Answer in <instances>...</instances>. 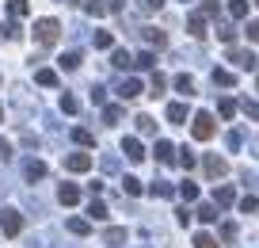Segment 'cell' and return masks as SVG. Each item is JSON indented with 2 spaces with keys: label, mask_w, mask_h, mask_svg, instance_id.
Returning a JSON list of instances; mask_svg holds the SVG:
<instances>
[{
  "label": "cell",
  "mask_w": 259,
  "mask_h": 248,
  "mask_svg": "<svg viewBox=\"0 0 259 248\" xmlns=\"http://www.w3.org/2000/svg\"><path fill=\"white\" fill-rule=\"evenodd\" d=\"M61 39V23L57 19H34V42L38 46H54Z\"/></svg>",
  "instance_id": "6da1fadb"
},
{
  "label": "cell",
  "mask_w": 259,
  "mask_h": 248,
  "mask_svg": "<svg viewBox=\"0 0 259 248\" xmlns=\"http://www.w3.org/2000/svg\"><path fill=\"white\" fill-rule=\"evenodd\" d=\"M213 130H218V126H213V115H210V111H198V115H194L191 134L198 137V141H210V137H213Z\"/></svg>",
  "instance_id": "7a4b0ae2"
},
{
  "label": "cell",
  "mask_w": 259,
  "mask_h": 248,
  "mask_svg": "<svg viewBox=\"0 0 259 248\" xmlns=\"http://www.w3.org/2000/svg\"><path fill=\"white\" fill-rule=\"evenodd\" d=\"M0 229L8 233V237H19V229H23V218H19V210H0Z\"/></svg>",
  "instance_id": "3957f363"
},
{
  "label": "cell",
  "mask_w": 259,
  "mask_h": 248,
  "mask_svg": "<svg viewBox=\"0 0 259 248\" xmlns=\"http://www.w3.org/2000/svg\"><path fill=\"white\" fill-rule=\"evenodd\" d=\"M229 61H233L236 65V69H255V65H259V57L255 54H251V50H229Z\"/></svg>",
  "instance_id": "277c9868"
},
{
  "label": "cell",
  "mask_w": 259,
  "mask_h": 248,
  "mask_svg": "<svg viewBox=\"0 0 259 248\" xmlns=\"http://www.w3.org/2000/svg\"><path fill=\"white\" fill-rule=\"evenodd\" d=\"M57 202H61V206H76V202H80V187L76 184H61L57 187Z\"/></svg>",
  "instance_id": "5b68a950"
},
{
  "label": "cell",
  "mask_w": 259,
  "mask_h": 248,
  "mask_svg": "<svg viewBox=\"0 0 259 248\" xmlns=\"http://www.w3.org/2000/svg\"><path fill=\"white\" fill-rule=\"evenodd\" d=\"M65 168H69V172H88L92 157H88V153H69V157H65Z\"/></svg>",
  "instance_id": "8992f818"
},
{
  "label": "cell",
  "mask_w": 259,
  "mask_h": 248,
  "mask_svg": "<svg viewBox=\"0 0 259 248\" xmlns=\"http://www.w3.org/2000/svg\"><path fill=\"white\" fill-rule=\"evenodd\" d=\"M141 92H145V88H141L138 77H130V80H122V84H118V96H122V99H138Z\"/></svg>",
  "instance_id": "52a82bcc"
},
{
  "label": "cell",
  "mask_w": 259,
  "mask_h": 248,
  "mask_svg": "<svg viewBox=\"0 0 259 248\" xmlns=\"http://www.w3.org/2000/svg\"><path fill=\"white\" fill-rule=\"evenodd\" d=\"M187 31H191L194 39H206V16L202 12H191V16H187Z\"/></svg>",
  "instance_id": "ba28073f"
},
{
  "label": "cell",
  "mask_w": 259,
  "mask_h": 248,
  "mask_svg": "<svg viewBox=\"0 0 259 248\" xmlns=\"http://www.w3.org/2000/svg\"><path fill=\"white\" fill-rule=\"evenodd\" d=\"M206 172H210L213 180L225 176V172H229V160H225V157H218V153H210V157H206Z\"/></svg>",
  "instance_id": "9c48e42d"
},
{
  "label": "cell",
  "mask_w": 259,
  "mask_h": 248,
  "mask_svg": "<svg viewBox=\"0 0 259 248\" xmlns=\"http://www.w3.org/2000/svg\"><path fill=\"white\" fill-rule=\"evenodd\" d=\"M156 160H160V164H176V145H171V141H164V137H160V141H156Z\"/></svg>",
  "instance_id": "30bf717a"
},
{
  "label": "cell",
  "mask_w": 259,
  "mask_h": 248,
  "mask_svg": "<svg viewBox=\"0 0 259 248\" xmlns=\"http://www.w3.org/2000/svg\"><path fill=\"white\" fill-rule=\"evenodd\" d=\"M122 153H126L130 160H145V149H141L138 137H122Z\"/></svg>",
  "instance_id": "8fae6325"
},
{
  "label": "cell",
  "mask_w": 259,
  "mask_h": 248,
  "mask_svg": "<svg viewBox=\"0 0 259 248\" xmlns=\"http://www.w3.org/2000/svg\"><path fill=\"white\" fill-rule=\"evenodd\" d=\"M23 176L31 180V184H34V180H46V164H42V160H27V164H23Z\"/></svg>",
  "instance_id": "7c38bea8"
},
{
  "label": "cell",
  "mask_w": 259,
  "mask_h": 248,
  "mask_svg": "<svg viewBox=\"0 0 259 248\" xmlns=\"http://www.w3.org/2000/svg\"><path fill=\"white\" fill-rule=\"evenodd\" d=\"M141 34H145V42H149V46H156V50H160V46H168V34H164V31H156V27H141Z\"/></svg>",
  "instance_id": "4fadbf2b"
},
{
  "label": "cell",
  "mask_w": 259,
  "mask_h": 248,
  "mask_svg": "<svg viewBox=\"0 0 259 248\" xmlns=\"http://www.w3.org/2000/svg\"><path fill=\"white\" fill-rule=\"evenodd\" d=\"M126 237H130V233L122 229V225H111V229L103 233V240H107V244H111V248H122V240H126Z\"/></svg>",
  "instance_id": "5bb4252c"
},
{
  "label": "cell",
  "mask_w": 259,
  "mask_h": 248,
  "mask_svg": "<svg viewBox=\"0 0 259 248\" xmlns=\"http://www.w3.org/2000/svg\"><path fill=\"white\" fill-rule=\"evenodd\" d=\"M236 191L233 187H213V206H233Z\"/></svg>",
  "instance_id": "9a60e30c"
},
{
  "label": "cell",
  "mask_w": 259,
  "mask_h": 248,
  "mask_svg": "<svg viewBox=\"0 0 259 248\" xmlns=\"http://www.w3.org/2000/svg\"><path fill=\"white\" fill-rule=\"evenodd\" d=\"M34 84H38V88H57V73L54 69H38L34 73Z\"/></svg>",
  "instance_id": "2e32d148"
},
{
  "label": "cell",
  "mask_w": 259,
  "mask_h": 248,
  "mask_svg": "<svg viewBox=\"0 0 259 248\" xmlns=\"http://www.w3.org/2000/svg\"><path fill=\"white\" fill-rule=\"evenodd\" d=\"M122 115H126V111H122L118 103H107V107H103V122H107V126H118Z\"/></svg>",
  "instance_id": "e0dca14e"
},
{
  "label": "cell",
  "mask_w": 259,
  "mask_h": 248,
  "mask_svg": "<svg viewBox=\"0 0 259 248\" xmlns=\"http://www.w3.org/2000/svg\"><path fill=\"white\" fill-rule=\"evenodd\" d=\"M8 12H12V19H23L31 12V0H8Z\"/></svg>",
  "instance_id": "ac0fdd59"
},
{
  "label": "cell",
  "mask_w": 259,
  "mask_h": 248,
  "mask_svg": "<svg viewBox=\"0 0 259 248\" xmlns=\"http://www.w3.org/2000/svg\"><path fill=\"white\" fill-rule=\"evenodd\" d=\"M213 84H218V88H233L236 77H233L229 69H213Z\"/></svg>",
  "instance_id": "d6986e66"
},
{
  "label": "cell",
  "mask_w": 259,
  "mask_h": 248,
  "mask_svg": "<svg viewBox=\"0 0 259 248\" xmlns=\"http://www.w3.org/2000/svg\"><path fill=\"white\" fill-rule=\"evenodd\" d=\"M168 122H187V103H168Z\"/></svg>",
  "instance_id": "ffe728a7"
},
{
  "label": "cell",
  "mask_w": 259,
  "mask_h": 248,
  "mask_svg": "<svg viewBox=\"0 0 259 248\" xmlns=\"http://www.w3.org/2000/svg\"><path fill=\"white\" fill-rule=\"evenodd\" d=\"M69 233H76V237H88V233H92V222H84V218H69Z\"/></svg>",
  "instance_id": "44dd1931"
},
{
  "label": "cell",
  "mask_w": 259,
  "mask_h": 248,
  "mask_svg": "<svg viewBox=\"0 0 259 248\" xmlns=\"http://www.w3.org/2000/svg\"><path fill=\"white\" fill-rule=\"evenodd\" d=\"M176 88L183 92L187 99H191V96H194V77H187V73H179V77H176Z\"/></svg>",
  "instance_id": "7402d4cb"
},
{
  "label": "cell",
  "mask_w": 259,
  "mask_h": 248,
  "mask_svg": "<svg viewBox=\"0 0 259 248\" xmlns=\"http://www.w3.org/2000/svg\"><path fill=\"white\" fill-rule=\"evenodd\" d=\"M111 65H114V69H130V65H134V57H130L126 50H114V54H111Z\"/></svg>",
  "instance_id": "603a6c76"
},
{
  "label": "cell",
  "mask_w": 259,
  "mask_h": 248,
  "mask_svg": "<svg viewBox=\"0 0 259 248\" xmlns=\"http://www.w3.org/2000/svg\"><path fill=\"white\" fill-rule=\"evenodd\" d=\"M153 195H156V199H171V195H176V187H171L168 180H156V184H153Z\"/></svg>",
  "instance_id": "cb8c5ba5"
},
{
  "label": "cell",
  "mask_w": 259,
  "mask_h": 248,
  "mask_svg": "<svg viewBox=\"0 0 259 248\" xmlns=\"http://www.w3.org/2000/svg\"><path fill=\"white\" fill-rule=\"evenodd\" d=\"M176 195H183L187 202H194V199H198V184H191V180H187V184H179V187H176Z\"/></svg>",
  "instance_id": "d4e9b609"
},
{
  "label": "cell",
  "mask_w": 259,
  "mask_h": 248,
  "mask_svg": "<svg viewBox=\"0 0 259 248\" xmlns=\"http://www.w3.org/2000/svg\"><path fill=\"white\" fill-rule=\"evenodd\" d=\"M88 218H92V222H103V218H107V202L92 199V206H88Z\"/></svg>",
  "instance_id": "484cf974"
},
{
  "label": "cell",
  "mask_w": 259,
  "mask_h": 248,
  "mask_svg": "<svg viewBox=\"0 0 259 248\" xmlns=\"http://www.w3.org/2000/svg\"><path fill=\"white\" fill-rule=\"evenodd\" d=\"M73 141H76V145H96V134H92V130H84V126H76V130H73Z\"/></svg>",
  "instance_id": "4316f807"
},
{
  "label": "cell",
  "mask_w": 259,
  "mask_h": 248,
  "mask_svg": "<svg viewBox=\"0 0 259 248\" xmlns=\"http://www.w3.org/2000/svg\"><path fill=\"white\" fill-rule=\"evenodd\" d=\"M164 88H168V77H164V73H153V84H149V96H160Z\"/></svg>",
  "instance_id": "83f0119b"
},
{
  "label": "cell",
  "mask_w": 259,
  "mask_h": 248,
  "mask_svg": "<svg viewBox=\"0 0 259 248\" xmlns=\"http://www.w3.org/2000/svg\"><path fill=\"white\" fill-rule=\"evenodd\" d=\"M229 16L233 19H248V0H233V4H229Z\"/></svg>",
  "instance_id": "f1b7e54d"
},
{
  "label": "cell",
  "mask_w": 259,
  "mask_h": 248,
  "mask_svg": "<svg viewBox=\"0 0 259 248\" xmlns=\"http://www.w3.org/2000/svg\"><path fill=\"white\" fill-rule=\"evenodd\" d=\"M84 12H88V16H107V0H88V4H84Z\"/></svg>",
  "instance_id": "f546056e"
},
{
  "label": "cell",
  "mask_w": 259,
  "mask_h": 248,
  "mask_svg": "<svg viewBox=\"0 0 259 248\" xmlns=\"http://www.w3.org/2000/svg\"><path fill=\"white\" fill-rule=\"evenodd\" d=\"M194 214L202 218V222H218V206H213V202H202V206L194 210Z\"/></svg>",
  "instance_id": "4dcf8cb0"
},
{
  "label": "cell",
  "mask_w": 259,
  "mask_h": 248,
  "mask_svg": "<svg viewBox=\"0 0 259 248\" xmlns=\"http://www.w3.org/2000/svg\"><path fill=\"white\" fill-rule=\"evenodd\" d=\"M61 111H65V115H76V111H80V99L65 92V96H61Z\"/></svg>",
  "instance_id": "1f68e13d"
},
{
  "label": "cell",
  "mask_w": 259,
  "mask_h": 248,
  "mask_svg": "<svg viewBox=\"0 0 259 248\" xmlns=\"http://www.w3.org/2000/svg\"><path fill=\"white\" fill-rule=\"evenodd\" d=\"M122 187H126V195H134V199H138V195L145 191V187H141V180H138V176H126V180H122Z\"/></svg>",
  "instance_id": "d6a6232c"
},
{
  "label": "cell",
  "mask_w": 259,
  "mask_h": 248,
  "mask_svg": "<svg viewBox=\"0 0 259 248\" xmlns=\"http://www.w3.org/2000/svg\"><path fill=\"white\" fill-rule=\"evenodd\" d=\"M218 115H221V119H233V115H236V103H233V99H218Z\"/></svg>",
  "instance_id": "836d02e7"
},
{
  "label": "cell",
  "mask_w": 259,
  "mask_h": 248,
  "mask_svg": "<svg viewBox=\"0 0 259 248\" xmlns=\"http://www.w3.org/2000/svg\"><path fill=\"white\" fill-rule=\"evenodd\" d=\"M92 42H96V50H111V46H114L111 31H96V39H92Z\"/></svg>",
  "instance_id": "e575fe53"
},
{
  "label": "cell",
  "mask_w": 259,
  "mask_h": 248,
  "mask_svg": "<svg viewBox=\"0 0 259 248\" xmlns=\"http://www.w3.org/2000/svg\"><path fill=\"white\" fill-rule=\"evenodd\" d=\"M134 122H138V130H141V134H156V122L149 119V115H138Z\"/></svg>",
  "instance_id": "d590c367"
},
{
  "label": "cell",
  "mask_w": 259,
  "mask_h": 248,
  "mask_svg": "<svg viewBox=\"0 0 259 248\" xmlns=\"http://www.w3.org/2000/svg\"><path fill=\"white\" fill-rule=\"evenodd\" d=\"M134 65H138V69H153V65H156V57L145 50V54H138V57H134Z\"/></svg>",
  "instance_id": "8d00e7d4"
},
{
  "label": "cell",
  "mask_w": 259,
  "mask_h": 248,
  "mask_svg": "<svg viewBox=\"0 0 259 248\" xmlns=\"http://www.w3.org/2000/svg\"><path fill=\"white\" fill-rule=\"evenodd\" d=\"M218 39H221V42H229V46H233L236 31H233V27H229V23H218Z\"/></svg>",
  "instance_id": "74e56055"
},
{
  "label": "cell",
  "mask_w": 259,
  "mask_h": 248,
  "mask_svg": "<svg viewBox=\"0 0 259 248\" xmlns=\"http://www.w3.org/2000/svg\"><path fill=\"white\" fill-rule=\"evenodd\" d=\"M61 69H69V73L80 69V54H65V57H61Z\"/></svg>",
  "instance_id": "f35d334b"
},
{
  "label": "cell",
  "mask_w": 259,
  "mask_h": 248,
  "mask_svg": "<svg viewBox=\"0 0 259 248\" xmlns=\"http://www.w3.org/2000/svg\"><path fill=\"white\" fill-rule=\"evenodd\" d=\"M194 248H218V240H213L210 233H198V237H194Z\"/></svg>",
  "instance_id": "ab89813d"
},
{
  "label": "cell",
  "mask_w": 259,
  "mask_h": 248,
  "mask_svg": "<svg viewBox=\"0 0 259 248\" xmlns=\"http://www.w3.org/2000/svg\"><path fill=\"white\" fill-rule=\"evenodd\" d=\"M191 218H194V210H187V206L176 210V222H179V225H191Z\"/></svg>",
  "instance_id": "60d3db41"
},
{
  "label": "cell",
  "mask_w": 259,
  "mask_h": 248,
  "mask_svg": "<svg viewBox=\"0 0 259 248\" xmlns=\"http://www.w3.org/2000/svg\"><path fill=\"white\" fill-rule=\"evenodd\" d=\"M179 164H183V168H194V153L191 149H179Z\"/></svg>",
  "instance_id": "b9f144b4"
},
{
  "label": "cell",
  "mask_w": 259,
  "mask_h": 248,
  "mask_svg": "<svg viewBox=\"0 0 259 248\" xmlns=\"http://www.w3.org/2000/svg\"><path fill=\"white\" fill-rule=\"evenodd\" d=\"M244 115H248V119H259V103L255 99H244Z\"/></svg>",
  "instance_id": "7bdbcfd3"
},
{
  "label": "cell",
  "mask_w": 259,
  "mask_h": 248,
  "mask_svg": "<svg viewBox=\"0 0 259 248\" xmlns=\"http://www.w3.org/2000/svg\"><path fill=\"white\" fill-rule=\"evenodd\" d=\"M221 240H236V225H233V222L221 225Z\"/></svg>",
  "instance_id": "ee69618b"
},
{
  "label": "cell",
  "mask_w": 259,
  "mask_h": 248,
  "mask_svg": "<svg viewBox=\"0 0 259 248\" xmlns=\"http://www.w3.org/2000/svg\"><path fill=\"white\" fill-rule=\"evenodd\" d=\"M240 210H244V214H248V210H259V199H251V195H244V199H240Z\"/></svg>",
  "instance_id": "f6af8a7d"
},
{
  "label": "cell",
  "mask_w": 259,
  "mask_h": 248,
  "mask_svg": "<svg viewBox=\"0 0 259 248\" xmlns=\"http://www.w3.org/2000/svg\"><path fill=\"white\" fill-rule=\"evenodd\" d=\"M244 31H248V42H259V19H251Z\"/></svg>",
  "instance_id": "bcb514c9"
},
{
  "label": "cell",
  "mask_w": 259,
  "mask_h": 248,
  "mask_svg": "<svg viewBox=\"0 0 259 248\" xmlns=\"http://www.w3.org/2000/svg\"><path fill=\"white\" fill-rule=\"evenodd\" d=\"M4 34H8V39H23V27H19V23H8V27H4Z\"/></svg>",
  "instance_id": "7dc6e473"
},
{
  "label": "cell",
  "mask_w": 259,
  "mask_h": 248,
  "mask_svg": "<svg viewBox=\"0 0 259 248\" xmlns=\"http://www.w3.org/2000/svg\"><path fill=\"white\" fill-rule=\"evenodd\" d=\"M92 103H107V92L99 88V84H96V88H92Z\"/></svg>",
  "instance_id": "c3c4849f"
},
{
  "label": "cell",
  "mask_w": 259,
  "mask_h": 248,
  "mask_svg": "<svg viewBox=\"0 0 259 248\" xmlns=\"http://www.w3.org/2000/svg\"><path fill=\"white\" fill-rule=\"evenodd\" d=\"M202 16H218V0H206V4H202Z\"/></svg>",
  "instance_id": "681fc988"
},
{
  "label": "cell",
  "mask_w": 259,
  "mask_h": 248,
  "mask_svg": "<svg viewBox=\"0 0 259 248\" xmlns=\"http://www.w3.org/2000/svg\"><path fill=\"white\" fill-rule=\"evenodd\" d=\"M0 157H4V160H8V157H12V145H8V141H4V137H0Z\"/></svg>",
  "instance_id": "f907efd6"
},
{
  "label": "cell",
  "mask_w": 259,
  "mask_h": 248,
  "mask_svg": "<svg viewBox=\"0 0 259 248\" xmlns=\"http://www.w3.org/2000/svg\"><path fill=\"white\" fill-rule=\"evenodd\" d=\"M160 4H164V0H145V8H160Z\"/></svg>",
  "instance_id": "816d5d0a"
},
{
  "label": "cell",
  "mask_w": 259,
  "mask_h": 248,
  "mask_svg": "<svg viewBox=\"0 0 259 248\" xmlns=\"http://www.w3.org/2000/svg\"><path fill=\"white\" fill-rule=\"evenodd\" d=\"M61 4H76V0H61Z\"/></svg>",
  "instance_id": "f5cc1de1"
},
{
  "label": "cell",
  "mask_w": 259,
  "mask_h": 248,
  "mask_svg": "<svg viewBox=\"0 0 259 248\" xmlns=\"http://www.w3.org/2000/svg\"><path fill=\"white\" fill-rule=\"evenodd\" d=\"M0 119H4V107H0Z\"/></svg>",
  "instance_id": "db71d44e"
},
{
  "label": "cell",
  "mask_w": 259,
  "mask_h": 248,
  "mask_svg": "<svg viewBox=\"0 0 259 248\" xmlns=\"http://www.w3.org/2000/svg\"><path fill=\"white\" fill-rule=\"evenodd\" d=\"M251 4H255V8H259V0H251Z\"/></svg>",
  "instance_id": "11a10c76"
},
{
  "label": "cell",
  "mask_w": 259,
  "mask_h": 248,
  "mask_svg": "<svg viewBox=\"0 0 259 248\" xmlns=\"http://www.w3.org/2000/svg\"><path fill=\"white\" fill-rule=\"evenodd\" d=\"M0 34H4V27H0Z\"/></svg>",
  "instance_id": "9f6ffc18"
},
{
  "label": "cell",
  "mask_w": 259,
  "mask_h": 248,
  "mask_svg": "<svg viewBox=\"0 0 259 248\" xmlns=\"http://www.w3.org/2000/svg\"><path fill=\"white\" fill-rule=\"evenodd\" d=\"M255 149H259V141H255Z\"/></svg>",
  "instance_id": "6f0895ef"
}]
</instances>
